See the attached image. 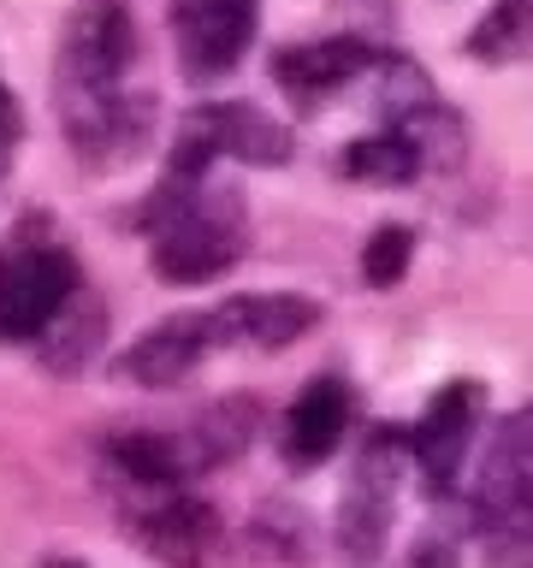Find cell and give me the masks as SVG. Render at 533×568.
Here are the masks:
<instances>
[{"label":"cell","instance_id":"1","mask_svg":"<svg viewBox=\"0 0 533 568\" xmlns=\"http://www.w3.org/2000/svg\"><path fill=\"white\" fill-rule=\"evenodd\" d=\"M142 225L154 237L149 261L167 284H208L243 255V202L208 178H167L142 207Z\"/></svg>","mask_w":533,"mask_h":568},{"label":"cell","instance_id":"2","mask_svg":"<svg viewBox=\"0 0 533 568\" xmlns=\"http://www.w3.org/2000/svg\"><path fill=\"white\" fill-rule=\"evenodd\" d=\"M474 532L486 568H533V408L497 426L474 479Z\"/></svg>","mask_w":533,"mask_h":568},{"label":"cell","instance_id":"3","mask_svg":"<svg viewBox=\"0 0 533 568\" xmlns=\"http://www.w3.org/2000/svg\"><path fill=\"white\" fill-rule=\"evenodd\" d=\"M403 462H409V433H398V426H373L355 450L344 504H338V550H344L350 568H373L385 557L391 509H398L403 491Z\"/></svg>","mask_w":533,"mask_h":568},{"label":"cell","instance_id":"4","mask_svg":"<svg viewBox=\"0 0 533 568\" xmlns=\"http://www.w3.org/2000/svg\"><path fill=\"white\" fill-rule=\"evenodd\" d=\"M71 291H78V261L53 237H24L18 225V237L0 248V344L42 337Z\"/></svg>","mask_w":533,"mask_h":568},{"label":"cell","instance_id":"5","mask_svg":"<svg viewBox=\"0 0 533 568\" xmlns=\"http://www.w3.org/2000/svg\"><path fill=\"white\" fill-rule=\"evenodd\" d=\"M131 532H137V545H149L154 557L172 562V568H243L238 539L220 527V509L195 504V497H184V491L137 504Z\"/></svg>","mask_w":533,"mask_h":568},{"label":"cell","instance_id":"6","mask_svg":"<svg viewBox=\"0 0 533 568\" xmlns=\"http://www.w3.org/2000/svg\"><path fill=\"white\" fill-rule=\"evenodd\" d=\"M261 0H172V30H178V65L190 83H213L238 71L243 48L255 42Z\"/></svg>","mask_w":533,"mask_h":568},{"label":"cell","instance_id":"7","mask_svg":"<svg viewBox=\"0 0 533 568\" xmlns=\"http://www.w3.org/2000/svg\"><path fill=\"white\" fill-rule=\"evenodd\" d=\"M480 408H486V390L474 379H451L444 390H433V403L421 408L415 426H409V462L421 468L433 497H444L456 486L462 456H469L474 426H480Z\"/></svg>","mask_w":533,"mask_h":568},{"label":"cell","instance_id":"8","mask_svg":"<svg viewBox=\"0 0 533 568\" xmlns=\"http://www.w3.org/2000/svg\"><path fill=\"white\" fill-rule=\"evenodd\" d=\"M208 337L213 349L220 344H243V349H291L296 337H309L326 308L314 296H284V291H266V296H225L220 308H208Z\"/></svg>","mask_w":533,"mask_h":568},{"label":"cell","instance_id":"9","mask_svg":"<svg viewBox=\"0 0 533 568\" xmlns=\"http://www.w3.org/2000/svg\"><path fill=\"white\" fill-rule=\"evenodd\" d=\"M380 48L362 36H326V42H296L273 60V83L291 95L296 106H320L332 89H344L355 78H368Z\"/></svg>","mask_w":533,"mask_h":568},{"label":"cell","instance_id":"10","mask_svg":"<svg viewBox=\"0 0 533 568\" xmlns=\"http://www.w3.org/2000/svg\"><path fill=\"white\" fill-rule=\"evenodd\" d=\"M350 415H355V403H350V385L344 379H314L302 397L291 403V415H284V433H279V450L291 468H320L338 444H344L350 433Z\"/></svg>","mask_w":533,"mask_h":568},{"label":"cell","instance_id":"11","mask_svg":"<svg viewBox=\"0 0 533 568\" xmlns=\"http://www.w3.org/2000/svg\"><path fill=\"white\" fill-rule=\"evenodd\" d=\"M213 349V337H208V320L202 314H172L167 326H154L142 344H131L119 355V379H131V385H184L195 367H202V355Z\"/></svg>","mask_w":533,"mask_h":568},{"label":"cell","instance_id":"12","mask_svg":"<svg viewBox=\"0 0 533 568\" xmlns=\"http://www.w3.org/2000/svg\"><path fill=\"white\" fill-rule=\"evenodd\" d=\"M255 426H261V403L255 397H225L213 403L208 415H195L184 433H178V456H184V474H208V468H225L238 462L249 444H255Z\"/></svg>","mask_w":533,"mask_h":568},{"label":"cell","instance_id":"13","mask_svg":"<svg viewBox=\"0 0 533 568\" xmlns=\"http://www.w3.org/2000/svg\"><path fill=\"white\" fill-rule=\"evenodd\" d=\"M208 113V131H213V149L220 160H243V166H284L291 160V131L261 113V106H243V101H220V106H202Z\"/></svg>","mask_w":533,"mask_h":568},{"label":"cell","instance_id":"14","mask_svg":"<svg viewBox=\"0 0 533 568\" xmlns=\"http://www.w3.org/2000/svg\"><path fill=\"white\" fill-rule=\"evenodd\" d=\"M95 344H101V302L78 284V291L66 296V308L42 326V362L53 373H83Z\"/></svg>","mask_w":533,"mask_h":568},{"label":"cell","instance_id":"15","mask_svg":"<svg viewBox=\"0 0 533 568\" xmlns=\"http://www.w3.org/2000/svg\"><path fill=\"white\" fill-rule=\"evenodd\" d=\"M338 172L355 178V184H373V190H403L421 178V154L409 149L398 131H373L362 142H350L344 160H338Z\"/></svg>","mask_w":533,"mask_h":568},{"label":"cell","instance_id":"16","mask_svg":"<svg viewBox=\"0 0 533 568\" xmlns=\"http://www.w3.org/2000/svg\"><path fill=\"white\" fill-rule=\"evenodd\" d=\"M469 60L480 65H510L533 48V0H497V7L469 30Z\"/></svg>","mask_w":533,"mask_h":568},{"label":"cell","instance_id":"17","mask_svg":"<svg viewBox=\"0 0 533 568\" xmlns=\"http://www.w3.org/2000/svg\"><path fill=\"white\" fill-rule=\"evenodd\" d=\"M409 261H415V231H409V225H380V231L362 243V278L373 284V291L403 284Z\"/></svg>","mask_w":533,"mask_h":568},{"label":"cell","instance_id":"18","mask_svg":"<svg viewBox=\"0 0 533 568\" xmlns=\"http://www.w3.org/2000/svg\"><path fill=\"white\" fill-rule=\"evenodd\" d=\"M255 545L279 562H309L314 557V539H309V521L291 509V504H261L255 509Z\"/></svg>","mask_w":533,"mask_h":568},{"label":"cell","instance_id":"19","mask_svg":"<svg viewBox=\"0 0 533 568\" xmlns=\"http://www.w3.org/2000/svg\"><path fill=\"white\" fill-rule=\"evenodd\" d=\"M403 568H456V539L451 532H421V539L409 545Z\"/></svg>","mask_w":533,"mask_h":568},{"label":"cell","instance_id":"20","mask_svg":"<svg viewBox=\"0 0 533 568\" xmlns=\"http://www.w3.org/2000/svg\"><path fill=\"white\" fill-rule=\"evenodd\" d=\"M18 136H24V119H18L12 95L0 89V172H7V160H12V149H18Z\"/></svg>","mask_w":533,"mask_h":568},{"label":"cell","instance_id":"21","mask_svg":"<svg viewBox=\"0 0 533 568\" xmlns=\"http://www.w3.org/2000/svg\"><path fill=\"white\" fill-rule=\"evenodd\" d=\"M48 568H83V562H48Z\"/></svg>","mask_w":533,"mask_h":568}]
</instances>
